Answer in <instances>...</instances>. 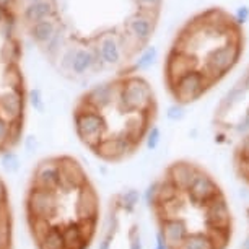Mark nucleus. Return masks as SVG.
Segmentation results:
<instances>
[{"mask_svg": "<svg viewBox=\"0 0 249 249\" xmlns=\"http://www.w3.org/2000/svg\"><path fill=\"white\" fill-rule=\"evenodd\" d=\"M25 2H26V5H28V3H35V2H37V0H25Z\"/></svg>", "mask_w": 249, "mask_h": 249, "instance_id": "obj_15", "label": "nucleus"}, {"mask_svg": "<svg viewBox=\"0 0 249 249\" xmlns=\"http://www.w3.org/2000/svg\"><path fill=\"white\" fill-rule=\"evenodd\" d=\"M231 166L236 179L249 191V132L233 147Z\"/></svg>", "mask_w": 249, "mask_h": 249, "instance_id": "obj_8", "label": "nucleus"}, {"mask_svg": "<svg viewBox=\"0 0 249 249\" xmlns=\"http://www.w3.org/2000/svg\"><path fill=\"white\" fill-rule=\"evenodd\" d=\"M5 15H7V12L0 8V25H2V21H3V18H5Z\"/></svg>", "mask_w": 249, "mask_h": 249, "instance_id": "obj_14", "label": "nucleus"}, {"mask_svg": "<svg viewBox=\"0 0 249 249\" xmlns=\"http://www.w3.org/2000/svg\"><path fill=\"white\" fill-rule=\"evenodd\" d=\"M158 112V96L150 80L127 69L77 98L72 127L82 147L98 161L122 164L147 145Z\"/></svg>", "mask_w": 249, "mask_h": 249, "instance_id": "obj_3", "label": "nucleus"}, {"mask_svg": "<svg viewBox=\"0 0 249 249\" xmlns=\"http://www.w3.org/2000/svg\"><path fill=\"white\" fill-rule=\"evenodd\" d=\"M210 125L222 147H234L249 132V64L215 106Z\"/></svg>", "mask_w": 249, "mask_h": 249, "instance_id": "obj_6", "label": "nucleus"}, {"mask_svg": "<svg viewBox=\"0 0 249 249\" xmlns=\"http://www.w3.org/2000/svg\"><path fill=\"white\" fill-rule=\"evenodd\" d=\"M145 205L161 249H228L234 238L231 202L204 164L173 160L150 182Z\"/></svg>", "mask_w": 249, "mask_h": 249, "instance_id": "obj_1", "label": "nucleus"}, {"mask_svg": "<svg viewBox=\"0 0 249 249\" xmlns=\"http://www.w3.org/2000/svg\"><path fill=\"white\" fill-rule=\"evenodd\" d=\"M55 30H57L55 20H44V21H39V23H35V25L28 26V35H30L31 39L35 41L41 49L51 37L54 36Z\"/></svg>", "mask_w": 249, "mask_h": 249, "instance_id": "obj_10", "label": "nucleus"}, {"mask_svg": "<svg viewBox=\"0 0 249 249\" xmlns=\"http://www.w3.org/2000/svg\"><path fill=\"white\" fill-rule=\"evenodd\" d=\"M15 26H17L15 15H13V12H7L2 25H0V39H10V37H15Z\"/></svg>", "mask_w": 249, "mask_h": 249, "instance_id": "obj_11", "label": "nucleus"}, {"mask_svg": "<svg viewBox=\"0 0 249 249\" xmlns=\"http://www.w3.org/2000/svg\"><path fill=\"white\" fill-rule=\"evenodd\" d=\"M96 249H143L142 205L134 187L119 189L107 199Z\"/></svg>", "mask_w": 249, "mask_h": 249, "instance_id": "obj_5", "label": "nucleus"}, {"mask_svg": "<svg viewBox=\"0 0 249 249\" xmlns=\"http://www.w3.org/2000/svg\"><path fill=\"white\" fill-rule=\"evenodd\" d=\"M246 35L241 20L223 7L191 15L173 36L163 57V85L176 106L209 95L241 62Z\"/></svg>", "mask_w": 249, "mask_h": 249, "instance_id": "obj_4", "label": "nucleus"}, {"mask_svg": "<svg viewBox=\"0 0 249 249\" xmlns=\"http://www.w3.org/2000/svg\"><path fill=\"white\" fill-rule=\"evenodd\" d=\"M30 103L36 107V109H43V100H41L39 90H31L30 91Z\"/></svg>", "mask_w": 249, "mask_h": 249, "instance_id": "obj_12", "label": "nucleus"}, {"mask_svg": "<svg viewBox=\"0 0 249 249\" xmlns=\"http://www.w3.org/2000/svg\"><path fill=\"white\" fill-rule=\"evenodd\" d=\"M23 215L35 249H91L105 212L85 164L70 153H53L31 168Z\"/></svg>", "mask_w": 249, "mask_h": 249, "instance_id": "obj_2", "label": "nucleus"}, {"mask_svg": "<svg viewBox=\"0 0 249 249\" xmlns=\"http://www.w3.org/2000/svg\"><path fill=\"white\" fill-rule=\"evenodd\" d=\"M0 249H15V212L10 187L0 175Z\"/></svg>", "mask_w": 249, "mask_h": 249, "instance_id": "obj_7", "label": "nucleus"}, {"mask_svg": "<svg viewBox=\"0 0 249 249\" xmlns=\"http://www.w3.org/2000/svg\"><path fill=\"white\" fill-rule=\"evenodd\" d=\"M57 7L54 0H37L35 3H28L23 10V20L28 26L44 20H55Z\"/></svg>", "mask_w": 249, "mask_h": 249, "instance_id": "obj_9", "label": "nucleus"}, {"mask_svg": "<svg viewBox=\"0 0 249 249\" xmlns=\"http://www.w3.org/2000/svg\"><path fill=\"white\" fill-rule=\"evenodd\" d=\"M17 5V0H0V8L5 12H13V7Z\"/></svg>", "mask_w": 249, "mask_h": 249, "instance_id": "obj_13", "label": "nucleus"}]
</instances>
